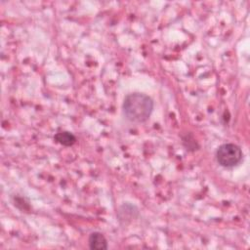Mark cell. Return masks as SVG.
<instances>
[{
  "label": "cell",
  "mask_w": 250,
  "mask_h": 250,
  "mask_svg": "<svg viewBox=\"0 0 250 250\" xmlns=\"http://www.w3.org/2000/svg\"><path fill=\"white\" fill-rule=\"evenodd\" d=\"M216 156L220 165L230 168L241 161L242 151L240 147L234 144H224L219 146Z\"/></svg>",
  "instance_id": "obj_2"
},
{
  "label": "cell",
  "mask_w": 250,
  "mask_h": 250,
  "mask_svg": "<svg viewBox=\"0 0 250 250\" xmlns=\"http://www.w3.org/2000/svg\"><path fill=\"white\" fill-rule=\"evenodd\" d=\"M89 247L95 250L107 249V242L105 237L101 232H92L89 236Z\"/></svg>",
  "instance_id": "obj_3"
},
{
  "label": "cell",
  "mask_w": 250,
  "mask_h": 250,
  "mask_svg": "<svg viewBox=\"0 0 250 250\" xmlns=\"http://www.w3.org/2000/svg\"><path fill=\"white\" fill-rule=\"evenodd\" d=\"M55 140L60 143L61 145H63V146H72L75 141H76V138L73 134H71L70 132H66V131H63V132H60V133H57L55 135Z\"/></svg>",
  "instance_id": "obj_4"
},
{
  "label": "cell",
  "mask_w": 250,
  "mask_h": 250,
  "mask_svg": "<svg viewBox=\"0 0 250 250\" xmlns=\"http://www.w3.org/2000/svg\"><path fill=\"white\" fill-rule=\"evenodd\" d=\"M153 108L152 100L142 93H132L123 102V112L132 122H145L148 119Z\"/></svg>",
  "instance_id": "obj_1"
}]
</instances>
